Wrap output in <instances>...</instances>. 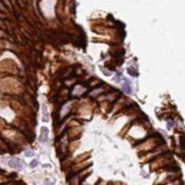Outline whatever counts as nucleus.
<instances>
[{
  "instance_id": "obj_6",
  "label": "nucleus",
  "mask_w": 185,
  "mask_h": 185,
  "mask_svg": "<svg viewBox=\"0 0 185 185\" xmlns=\"http://www.w3.org/2000/svg\"><path fill=\"white\" fill-rule=\"evenodd\" d=\"M38 166V161L37 160H33V161L31 162V167H37Z\"/></svg>"
},
{
  "instance_id": "obj_7",
  "label": "nucleus",
  "mask_w": 185,
  "mask_h": 185,
  "mask_svg": "<svg viewBox=\"0 0 185 185\" xmlns=\"http://www.w3.org/2000/svg\"><path fill=\"white\" fill-rule=\"evenodd\" d=\"M45 185H54V183H52V182H49V180H47V182L45 183Z\"/></svg>"
},
{
  "instance_id": "obj_2",
  "label": "nucleus",
  "mask_w": 185,
  "mask_h": 185,
  "mask_svg": "<svg viewBox=\"0 0 185 185\" xmlns=\"http://www.w3.org/2000/svg\"><path fill=\"white\" fill-rule=\"evenodd\" d=\"M40 139L41 142H46L48 139V129L46 127H43L41 128V136H40Z\"/></svg>"
},
{
  "instance_id": "obj_4",
  "label": "nucleus",
  "mask_w": 185,
  "mask_h": 185,
  "mask_svg": "<svg viewBox=\"0 0 185 185\" xmlns=\"http://www.w3.org/2000/svg\"><path fill=\"white\" fill-rule=\"evenodd\" d=\"M128 73L130 74V76H137V73H136V71L134 70L133 67H129V69H128Z\"/></svg>"
},
{
  "instance_id": "obj_3",
  "label": "nucleus",
  "mask_w": 185,
  "mask_h": 185,
  "mask_svg": "<svg viewBox=\"0 0 185 185\" xmlns=\"http://www.w3.org/2000/svg\"><path fill=\"white\" fill-rule=\"evenodd\" d=\"M123 91L125 94H132V86H130V82L128 80L125 81V85H123Z\"/></svg>"
},
{
  "instance_id": "obj_5",
  "label": "nucleus",
  "mask_w": 185,
  "mask_h": 185,
  "mask_svg": "<svg viewBox=\"0 0 185 185\" xmlns=\"http://www.w3.org/2000/svg\"><path fill=\"white\" fill-rule=\"evenodd\" d=\"M33 156V152L31 151V150H28V151L25 152V157H32Z\"/></svg>"
},
{
  "instance_id": "obj_1",
  "label": "nucleus",
  "mask_w": 185,
  "mask_h": 185,
  "mask_svg": "<svg viewBox=\"0 0 185 185\" xmlns=\"http://www.w3.org/2000/svg\"><path fill=\"white\" fill-rule=\"evenodd\" d=\"M8 165L9 167L14 168V169H22L23 168V165H22V161L16 159V158H12L9 161H8Z\"/></svg>"
}]
</instances>
